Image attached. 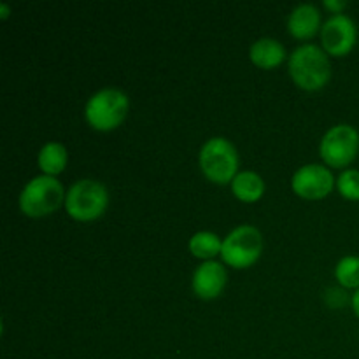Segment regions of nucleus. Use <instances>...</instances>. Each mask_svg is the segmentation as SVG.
I'll list each match as a JSON object with an SVG mask.
<instances>
[{
	"label": "nucleus",
	"instance_id": "4",
	"mask_svg": "<svg viewBox=\"0 0 359 359\" xmlns=\"http://www.w3.org/2000/svg\"><path fill=\"white\" fill-rule=\"evenodd\" d=\"M109 205V191L95 179H81L74 182L65 195V210L72 219L95 221L105 212Z\"/></svg>",
	"mask_w": 359,
	"mask_h": 359
},
{
	"label": "nucleus",
	"instance_id": "14",
	"mask_svg": "<svg viewBox=\"0 0 359 359\" xmlns=\"http://www.w3.org/2000/svg\"><path fill=\"white\" fill-rule=\"evenodd\" d=\"M37 163H39V168L42 170V174L56 177V175L62 174V172L65 170L67 163H69V153H67V147L60 142L44 144L42 149L39 151Z\"/></svg>",
	"mask_w": 359,
	"mask_h": 359
},
{
	"label": "nucleus",
	"instance_id": "11",
	"mask_svg": "<svg viewBox=\"0 0 359 359\" xmlns=\"http://www.w3.org/2000/svg\"><path fill=\"white\" fill-rule=\"evenodd\" d=\"M321 28V13L312 4H300L287 18V30L300 41L314 37Z\"/></svg>",
	"mask_w": 359,
	"mask_h": 359
},
{
	"label": "nucleus",
	"instance_id": "1",
	"mask_svg": "<svg viewBox=\"0 0 359 359\" xmlns=\"http://www.w3.org/2000/svg\"><path fill=\"white\" fill-rule=\"evenodd\" d=\"M287 70L298 88L318 91L328 84L332 77V63L325 49L316 44H304L291 53Z\"/></svg>",
	"mask_w": 359,
	"mask_h": 359
},
{
	"label": "nucleus",
	"instance_id": "2",
	"mask_svg": "<svg viewBox=\"0 0 359 359\" xmlns=\"http://www.w3.org/2000/svg\"><path fill=\"white\" fill-rule=\"evenodd\" d=\"M198 163L203 175L214 184H228L238 174V151L224 137H212L202 146Z\"/></svg>",
	"mask_w": 359,
	"mask_h": 359
},
{
	"label": "nucleus",
	"instance_id": "3",
	"mask_svg": "<svg viewBox=\"0 0 359 359\" xmlns=\"http://www.w3.org/2000/svg\"><path fill=\"white\" fill-rule=\"evenodd\" d=\"M130 102L126 93L116 88H104L91 95L84 107L88 125L98 132H111L121 126L128 116Z\"/></svg>",
	"mask_w": 359,
	"mask_h": 359
},
{
	"label": "nucleus",
	"instance_id": "17",
	"mask_svg": "<svg viewBox=\"0 0 359 359\" xmlns=\"http://www.w3.org/2000/svg\"><path fill=\"white\" fill-rule=\"evenodd\" d=\"M337 189L340 195L351 202L359 200V170L356 168H346L337 179Z\"/></svg>",
	"mask_w": 359,
	"mask_h": 359
},
{
	"label": "nucleus",
	"instance_id": "16",
	"mask_svg": "<svg viewBox=\"0 0 359 359\" xmlns=\"http://www.w3.org/2000/svg\"><path fill=\"white\" fill-rule=\"evenodd\" d=\"M335 277L344 290H359V256H344L337 263Z\"/></svg>",
	"mask_w": 359,
	"mask_h": 359
},
{
	"label": "nucleus",
	"instance_id": "5",
	"mask_svg": "<svg viewBox=\"0 0 359 359\" xmlns=\"http://www.w3.org/2000/svg\"><path fill=\"white\" fill-rule=\"evenodd\" d=\"M62 182L51 175H37L23 188L20 195V209L28 217L49 216L65 205Z\"/></svg>",
	"mask_w": 359,
	"mask_h": 359
},
{
	"label": "nucleus",
	"instance_id": "10",
	"mask_svg": "<svg viewBox=\"0 0 359 359\" xmlns=\"http://www.w3.org/2000/svg\"><path fill=\"white\" fill-rule=\"evenodd\" d=\"M226 280V269L221 263L214 262V259L203 262L193 273V293L198 298H202V300H214V298H217L223 293Z\"/></svg>",
	"mask_w": 359,
	"mask_h": 359
},
{
	"label": "nucleus",
	"instance_id": "12",
	"mask_svg": "<svg viewBox=\"0 0 359 359\" xmlns=\"http://www.w3.org/2000/svg\"><path fill=\"white\" fill-rule=\"evenodd\" d=\"M249 58L259 69H276L286 60V49L277 39L263 37L258 39L249 49Z\"/></svg>",
	"mask_w": 359,
	"mask_h": 359
},
{
	"label": "nucleus",
	"instance_id": "6",
	"mask_svg": "<svg viewBox=\"0 0 359 359\" xmlns=\"http://www.w3.org/2000/svg\"><path fill=\"white\" fill-rule=\"evenodd\" d=\"M263 252L262 231L251 224H242L231 230L223 241V258L224 265L231 269L244 270L255 265Z\"/></svg>",
	"mask_w": 359,
	"mask_h": 359
},
{
	"label": "nucleus",
	"instance_id": "20",
	"mask_svg": "<svg viewBox=\"0 0 359 359\" xmlns=\"http://www.w3.org/2000/svg\"><path fill=\"white\" fill-rule=\"evenodd\" d=\"M351 307H353L354 314H356L359 318V290L354 291V294L351 297Z\"/></svg>",
	"mask_w": 359,
	"mask_h": 359
},
{
	"label": "nucleus",
	"instance_id": "9",
	"mask_svg": "<svg viewBox=\"0 0 359 359\" xmlns=\"http://www.w3.org/2000/svg\"><path fill=\"white\" fill-rule=\"evenodd\" d=\"M337 181L330 168L323 165H304L294 172L291 179V188L304 200H323L333 191Z\"/></svg>",
	"mask_w": 359,
	"mask_h": 359
},
{
	"label": "nucleus",
	"instance_id": "7",
	"mask_svg": "<svg viewBox=\"0 0 359 359\" xmlns=\"http://www.w3.org/2000/svg\"><path fill=\"white\" fill-rule=\"evenodd\" d=\"M359 153V132L354 126L342 123L332 126L319 144V154L328 167L346 168L356 160Z\"/></svg>",
	"mask_w": 359,
	"mask_h": 359
},
{
	"label": "nucleus",
	"instance_id": "19",
	"mask_svg": "<svg viewBox=\"0 0 359 359\" xmlns=\"http://www.w3.org/2000/svg\"><path fill=\"white\" fill-rule=\"evenodd\" d=\"M346 6L347 2H344V0H325V7L332 11L333 14H342V11L346 9Z\"/></svg>",
	"mask_w": 359,
	"mask_h": 359
},
{
	"label": "nucleus",
	"instance_id": "15",
	"mask_svg": "<svg viewBox=\"0 0 359 359\" xmlns=\"http://www.w3.org/2000/svg\"><path fill=\"white\" fill-rule=\"evenodd\" d=\"M189 251H191L195 258L210 262L217 255L221 256L223 241H221L219 235L212 233V231H198V233H195L189 238Z\"/></svg>",
	"mask_w": 359,
	"mask_h": 359
},
{
	"label": "nucleus",
	"instance_id": "18",
	"mask_svg": "<svg viewBox=\"0 0 359 359\" xmlns=\"http://www.w3.org/2000/svg\"><path fill=\"white\" fill-rule=\"evenodd\" d=\"M325 300L332 309H340L347 304L349 297H347L346 291L340 290V287H330V290L326 291Z\"/></svg>",
	"mask_w": 359,
	"mask_h": 359
},
{
	"label": "nucleus",
	"instance_id": "21",
	"mask_svg": "<svg viewBox=\"0 0 359 359\" xmlns=\"http://www.w3.org/2000/svg\"><path fill=\"white\" fill-rule=\"evenodd\" d=\"M9 6H7V4H0V18H2V20H6L7 16H9Z\"/></svg>",
	"mask_w": 359,
	"mask_h": 359
},
{
	"label": "nucleus",
	"instance_id": "8",
	"mask_svg": "<svg viewBox=\"0 0 359 359\" xmlns=\"http://www.w3.org/2000/svg\"><path fill=\"white\" fill-rule=\"evenodd\" d=\"M321 42L326 55L337 58L349 55L358 42L356 23L347 14H332L323 23Z\"/></svg>",
	"mask_w": 359,
	"mask_h": 359
},
{
	"label": "nucleus",
	"instance_id": "13",
	"mask_svg": "<svg viewBox=\"0 0 359 359\" xmlns=\"http://www.w3.org/2000/svg\"><path fill=\"white\" fill-rule=\"evenodd\" d=\"M231 191L241 202L255 203L265 195V181L259 174L251 170L238 172L237 177L231 181Z\"/></svg>",
	"mask_w": 359,
	"mask_h": 359
}]
</instances>
